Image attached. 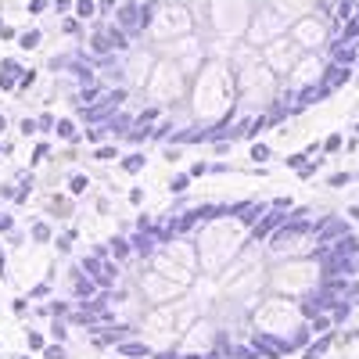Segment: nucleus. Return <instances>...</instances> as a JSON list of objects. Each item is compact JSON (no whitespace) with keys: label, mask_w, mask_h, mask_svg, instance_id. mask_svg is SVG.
Here are the masks:
<instances>
[{"label":"nucleus","mask_w":359,"mask_h":359,"mask_svg":"<svg viewBox=\"0 0 359 359\" xmlns=\"http://www.w3.org/2000/svg\"><path fill=\"white\" fill-rule=\"evenodd\" d=\"M151 245H155V241H151V237H147L144 230H140V233L133 237V248H137L140 255H151Z\"/></svg>","instance_id":"nucleus-4"},{"label":"nucleus","mask_w":359,"mask_h":359,"mask_svg":"<svg viewBox=\"0 0 359 359\" xmlns=\"http://www.w3.org/2000/svg\"><path fill=\"white\" fill-rule=\"evenodd\" d=\"M29 348H43V338L36 331H29Z\"/></svg>","instance_id":"nucleus-20"},{"label":"nucleus","mask_w":359,"mask_h":359,"mask_svg":"<svg viewBox=\"0 0 359 359\" xmlns=\"http://www.w3.org/2000/svg\"><path fill=\"white\" fill-rule=\"evenodd\" d=\"M22 359H29V355H22Z\"/></svg>","instance_id":"nucleus-28"},{"label":"nucleus","mask_w":359,"mask_h":359,"mask_svg":"<svg viewBox=\"0 0 359 359\" xmlns=\"http://www.w3.org/2000/svg\"><path fill=\"white\" fill-rule=\"evenodd\" d=\"M187 184H191V176H184V172H180V176H172L169 191H172V194H184V191H187Z\"/></svg>","instance_id":"nucleus-7"},{"label":"nucleus","mask_w":359,"mask_h":359,"mask_svg":"<svg viewBox=\"0 0 359 359\" xmlns=\"http://www.w3.org/2000/svg\"><path fill=\"white\" fill-rule=\"evenodd\" d=\"M266 155H269V151H266V144H255V147H252V158H255V162H262Z\"/></svg>","instance_id":"nucleus-19"},{"label":"nucleus","mask_w":359,"mask_h":359,"mask_svg":"<svg viewBox=\"0 0 359 359\" xmlns=\"http://www.w3.org/2000/svg\"><path fill=\"white\" fill-rule=\"evenodd\" d=\"M126 126H130V118H126V115H118V118H108V126H104V130H111V133H123Z\"/></svg>","instance_id":"nucleus-9"},{"label":"nucleus","mask_w":359,"mask_h":359,"mask_svg":"<svg viewBox=\"0 0 359 359\" xmlns=\"http://www.w3.org/2000/svg\"><path fill=\"white\" fill-rule=\"evenodd\" d=\"M47 313H50V316H65L69 309H65V302H50V306H47Z\"/></svg>","instance_id":"nucleus-16"},{"label":"nucleus","mask_w":359,"mask_h":359,"mask_svg":"<svg viewBox=\"0 0 359 359\" xmlns=\"http://www.w3.org/2000/svg\"><path fill=\"white\" fill-rule=\"evenodd\" d=\"M76 294H79V298H94V280L76 277Z\"/></svg>","instance_id":"nucleus-6"},{"label":"nucleus","mask_w":359,"mask_h":359,"mask_svg":"<svg viewBox=\"0 0 359 359\" xmlns=\"http://www.w3.org/2000/svg\"><path fill=\"white\" fill-rule=\"evenodd\" d=\"M201 172H208V165H205V162H198V165H191V176H201Z\"/></svg>","instance_id":"nucleus-23"},{"label":"nucleus","mask_w":359,"mask_h":359,"mask_svg":"<svg viewBox=\"0 0 359 359\" xmlns=\"http://www.w3.org/2000/svg\"><path fill=\"white\" fill-rule=\"evenodd\" d=\"M15 72H18V65L15 62H4V72H0V86H4V90L15 86Z\"/></svg>","instance_id":"nucleus-3"},{"label":"nucleus","mask_w":359,"mask_h":359,"mask_svg":"<svg viewBox=\"0 0 359 359\" xmlns=\"http://www.w3.org/2000/svg\"><path fill=\"white\" fill-rule=\"evenodd\" d=\"M33 237H36V241H47V237H50V230H47L43 223H36V226H33Z\"/></svg>","instance_id":"nucleus-17"},{"label":"nucleus","mask_w":359,"mask_h":359,"mask_svg":"<svg viewBox=\"0 0 359 359\" xmlns=\"http://www.w3.org/2000/svg\"><path fill=\"white\" fill-rule=\"evenodd\" d=\"M144 162H147L144 155H126V158H123V169H126V172H140Z\"/></svg>","instance_id":"nucleus-5"},{"label":"nucleus","mask_w":359,"mask_h":359,"mask_svg":"<svg viewBox=\"0 0 359 359\" xmlns=\"http://www.w3.org/2000/svg\"><path fill=\"white\" fill-rule=\"evenodd\" d=\"M50 334H54L57 341H65V334H69V331H65V327H62V323H57V320H54V327H50Z\"/></svg>","instance_id":"nucleus-18"},{"label":"nucleus","mask_w":359,"mask_h":359,"mask_svg":"<svg viewBox=\"0 0 359 359\" xmlns=\"http://www.w3.org/2000/svg\"><path fill=\"white\" fill-rule=\"evenodd\" d=\"M54 133L62 137V140H72V144L79 140V133H76V126L69 123V118H62V123H54Z\"/></svg>","instance_id":"nucleus-2"},{"label":"nucleus","mask_w":359,"mask_h":359,"mask_svg":"<svg viewBox=\"0 0 359 359\" xmlns=\"http://www.w3.org/2000/svg\"><path fill=\"white\" fill-rule=\"evenodd\" d=\"M0 130H4V115H0Z\"/></svg>","instance_id":"nucleus-27"},{"label":"nucleus","mask_w":359,"mask_h":359,"mask_svg":"<svg viewBox=\"0 0 359 359\" xmlns=\"http://www.w3.org/2000/svg\"><path fill=\"white\" fill-rule=\"evenodd\" d=\"M36 126H40L36 118H22V126H18V130H22L25 137H33V133H36Z\"/></svg>","instance_id":"nucleus-11"},{"label":"nucleus","mask_w":359,"mask_h":359,"mask_svg":"<svg viewBox=\"0 0 359 359\" xmlns=\"http://www.w3.org/2000/svg\"><path fill=\"white\" fill-rule=\"evenodd\" d=\"M151 359H176L172 352H158V355H151Z\"/></svg>","instance_id":"nucleus-25"},{"label":"nucleus","mask_w":359,"mask_h":359,"mask_svg":"<svg viewBox=\"0 0 359 359\" xmlns=\"http://www.w3.org/2000/svg\"><path fill=\"white\" fill-rule=\"evenodd\" d=\"M184 359H205V355H184Z\"/></svg>","instance_id":"nucleus-26"},{"label":"nucleus","mask_w":359,"mask_h":359,"mask_svg":"<svg viewBox=\"0 0 359 359\" xmlns=\"http://www.w3.org/2000/svg\"><path fill=\"white\" fill-rule=\"evenodd\" d=\"M111 252H115V259H126V255H130V241L115 237V241H111Z\"/></svg>","instance_id":"nucleus-8"},{"label":"nucleus","mask_w":359,"mask_h":359,"mask_svg":"<svg viewBox=\"0 0 359 359\" xmlns=\"http://www.w3.org/2000/svg\"><path fill=\"white\" fill-rule=\"evenodd\" d=\"M118 355H151V348H147V345H140V341H123V345H118Z\"/></svg>","instance_id":"nucleus-1"},{"label":"nucleus","mask_w":359,"mask_h":359,"mask_svg":"<svg viewBox=\"0 0 359 359\" xmlns=\"http://www.w3.org/2000/svg\"><path fill=\"white\" fill-rule=\"evenodd\" d=\"M43 359H65L62 345H47V348H43Z\"/></svg>","instance_id":"nucleus-12"},{"label":"nucleus","mask_w":359,"mask_h":359,"mask_svg":"<svg viewBox=\"0 0 359 359\" xmlns=\"http://www.w3.org/2000/svg\"><path fill=\"white\" fill-rule=\"evenodd\" d=\"M226 359H252L248 348H226Z\"/></svg>","instance_id":"nucleus-14"},{"label":"nucleus","mask_w":359,"mask_h":359,"mask_svg":"<svg viewBox=\"0 0 359 359\" xmlns=\"http://www.w3.org/2000/svg\"><path fill=\"white\" fill-rule=\"evenodd\" d=\"M11 230V216H0V233H8Z\"/></svg>","instance_id":"nucleus-24"},{"label":"nucleus","mask_w":359,"mask_h":359,"mask_svg":"<svg viewBox=\"0 0 359 359\" xmlns=\"http://www.w3.org/2000/svg\"><path fill=\"white\" fill-rule=\"evenodd\" d=\"M97 158L101 162H111V158H118V151H115V147H97Z\"/></svg>","instance_id":"nucleus-13"},{"label":"nucleus","mask_w":359,"mask_h":359,"mask_svg":"<svg viewBox=\"0 0 359 359\" xmlns=\"http://www.w3.org/2000/svg\"><path fill=\"white\" fill-rule=\"evenodd\" d=\"M86 187H90V180H86V176H72V180H69V191H72V194H83Z\"/></svg>","instance_id":"nucleus-10"},{"label":"nucleus","mask_w":359,"mask_h":359,"mask_svg":"<svg viewBox=\"0 0 359 359\" xmlns=\"http://www.w3.org/2000/svg\"><path fill=\"white\" fill-rule=\"evenodd\" d=\"M101 137H104V130H86V140H90V144H97Z\"/></svg>","instance_id":"nucleus-21"},{"label":"nucleus","mask_w":359,"mask_h":359,"mask_svg":"<svg viewBox=\"0 0 359 359\" xmlns=\"http://www.w3.org/2000/svg\"><path fill=\"white\" fill-rule=\"evenodd\" d=\"M36 43H40V33H25V36H22V47H25V50L36 47Z\"/></svg>","instance_id":"nucleus-15"},{"label":"nucleus","mask_w":359,"mask_h":359,"mask_svg":"<svg viewBox=\"0 0 359 359\" xmlns=\"http://www.w3.org/2000/svg\"><path fill=\"white\" fill-rule=\"evenodd\" d=\"M130 201H133V205H140V201H144V191H140V187H133V191H130Z\"/></svg>","instance_id":"nucleus-22"}]
</instances>
